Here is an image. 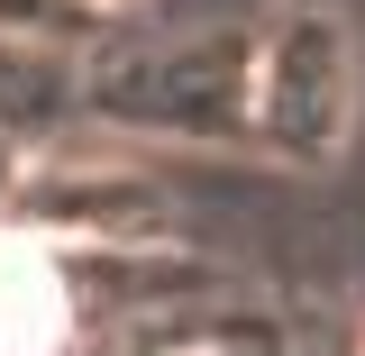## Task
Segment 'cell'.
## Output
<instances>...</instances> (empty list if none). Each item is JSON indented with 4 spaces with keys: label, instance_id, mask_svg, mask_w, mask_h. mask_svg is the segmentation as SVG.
<instances>
[{
    "label": "cell",
    "instance_id": "obj_2",
    "mask_svg": "<svg viewBox=\"0 0 365 356\" xmlns=\"http://www.w3.org/2000/svg\"><path fill=\"white\" fill-rule=\"evenodd\" d=\"M55 320H64L55 274H46L37 256H19V247H0V347H46Z\"/></svg>",
    "mask_w": 365,
    "mask_h": 356
},
{
    "label": "cell",
    "instance_id": "obj_1",
    "mask_svg": "<svg viewBox=\"0 0 365 356\" xmlns=\"http://www.w3.org/2000/svg\"><path fill=\"white\" fill-rule=\"evenodd\" d=\"M237 128L283 165H329L356 128V37L338 9L292 0L247 37V101Z\"/></svg>",
    "mask_w": 365,
    "mask_h": 356
}]
</instances>
